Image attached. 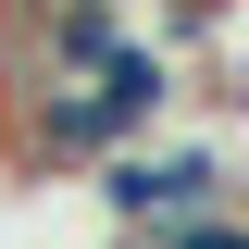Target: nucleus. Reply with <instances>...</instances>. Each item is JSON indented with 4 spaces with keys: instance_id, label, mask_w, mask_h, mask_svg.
Returning <instances> with one entry per match:
<instances>
[{
    "instance_id": "f257e3e1",
    "label": "nucleus",
    "mask_w": 249,
    "mask_h": 249,
    "mask_svg": "<svg viewBox=\"0 0 249 249\" xmlns=\"http://www.w3.org/2000/svg\"><path fill=\"white\" fill-rule=\"evenodd\" d=\"M88 199H100V237H150V224H187V212H249V175L224 137H124V150L88 162Z\"/></svg>"
},
{
    "instance_id": "f03ea898",
    "label": "nucleus",
    "mask_w": 249,
    "mask_h": 249,
    "mask_svg": "<svg viewBox=\"0 0 249 249\" xmlns=\"http://www.w3.org/2000/svg\"><path fill=\"white\" fill-rule=\"evenodd\" d=\"M124 249H249V212H187V224H150Z\"/></svg>"
},
{
    "instance_id": "7ed1b4c3",
    "label": "nucleus",
    "mask_w": 249,
    "mask_h": 249,
    "mask_svg": "<svg viewBox=\"0 0 249 249\" xmlns=\"http://www.w3.org/2000/svg\"><path fill=\"white\" fill-rule=\"evenodd\" d=\"M88 249H124V237H88Z\"/></svg>"
}]
</instances>
